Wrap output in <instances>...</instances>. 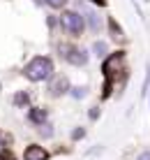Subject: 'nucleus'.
<instances>
[{
  "mask_svg": "<svg viewBox=\"0 0 150 160\" xmlns=\"http://www.w3.org/2000/svg\"><path fill=\"white\" fill-rule=\"evenodd\" d=\"M21 74L26 77L32 84H42V81H49L55 74V65L51 56H32L28 63L23 65Z\"/></svg>",
  "mask_w": 150,
  "mask_h": 160,
  "instance_id": "f257e3e1",
  "label": "nucleus"
},
{
  "mask_svg": "<svg viewBox=\"0 0 150 160\" xmlns=\"http://www.w3.org/2000/svg\"><path fill=\"white\" fill-rule=\"evenodd\" d=\"M42 2L46 5V7H51V9H65L69 0H42Z\"/></svg>",
  "mask_w": 150,
  "mask_h": 160,
  "instance_id": "ddd939ff",
  "label": "nucleus"
},
{
  "mask_svg": "<svg viewBox=\"0 0 150 160\" xmlns=\"http://www.w3.org/2000/svg\"><path fill=\"white\" fill-rule=\"evenodd\" d=\"M55 51H58V56L63 58L67 65H72V68H86L88 60H90L88 49L79 47V44H72V42H60V44H55Z\"/></svg>",
  "mask_w": 150,
  "mask_h": 160,
  "instance_id": "7ed1b4c3",
  "label": "nucleus"
},
{
  "mask_svg": "<svg viewBox=\"0 0 150 160\" xmlns=\"http://www.w3.org/2000/svg\"><path fill=\"white\" fill-rule=\"evenodd\" d=\"M136 160H150V151H141L136 156Z\"/></svg>",
  "mask_w": 150,
  "mask_h": 160,
  "instance_id": "6ab92c4d",
  "label": "nucleus"
},
{
  "mask_svg": "<svg viewBox=\"0 0 150 160\" xmlns=\"http://www.w3.org/2000/svg\"><path fill=\"white\" fill-rule=\"evenodd\" d=\"M49 158H51V153L40 144H28L23 151V160H49Z\"/></svg>",
  "mask_w": 150,
  "mask_h": 160,
  "instance_id": "0eeeda50",
  "label": "nucleus"
},
{
  "mask_svg": "<svg viewBox=\"0 0 150 160\" xmlns=\"http://www.w3.org/2000/svg\"><path fill=\"white\" fill-rule=\"evenodd\" d=\"M12 102H14V107H19V109H30V93L28 91H16Z\"/></svg>",
  "mask_w": 150,
  "mask_h": 160,
  "instance_id": "9d476101",
  "label": "nucleus"
},
{
  "mask_svg": "<svg viewBox=\"0 0 150 160\" xmlns=\"http://www.w3.org/2000/svg\"><path fill=\"white\" fill-rule=\"evenodd\" d=\"M26 118H28V123H30V125L40 128V125L49 123V109L46 107H30V109H28V114H26Z\"/></svg>",
  "mask_w": 150,
  "mask_h": 160,
  "instance_id": "423d86ee",
  "label": "nucleus"
},
{
  "mask_svg": "<svg viewBox=\"0 0 150 160\" xmlns=\"http://www.w3.org/2000/svg\"><path fill=\"white\" fill-rule=\"evenodd\" d=\"M76 9L83 14V19H86V30H90L92 35H99L104 28V21H102V16H99L97 9H92V7H86L83 2H76Z\"/></svg>",
  "mask_w": 150,
  "mask_h": 160,
  "instance_id": "39448f33",
  "label": "nucleus"
},
{
  "mask_svg": "<svg viewBox=\"0 0 150 160\" xmlns=\"http://www.w3.org/2000/svg\"><path fill=\"white\" fill-rule=\"evenodd\" d=\"M88 93H90V88H88V86H72L69 88V95L74 98V100H83Z\"/></svg>",
  "mask_w": 150,
  "mask_h": 160,
  "instance_id": "f8f14e48",
  "label": "nucleus"
},
{
  "mask_svg": "<svg viewBox=\"0 0 150 160\" xmlns=\"http://www.w3.org/2000/svg\"><path fill=\"white\" fill-rule=\"evenodd\" d=\"M69 79H67V74H60V72H55L51 79L46 81V95L49 98H53V100H58V98H63V95H69Z\"/></svg>",
  "mask_w": 150,
  "mask_h": 160,
  "instance_id": "20e7f679",
  "label": "nucleus"
},
{
  "mask_svg": "<svg viewBox=\"0 0 150 160\" xmlns=\"http://www.w3.org/2000/svg\"><path fill=\"white\" fill-rule=\"evenodd\" d=\"M0 160H16L14 156H12V151H9V148H2V158Z\"/></svg>",
  "mask_w": 150,
  "mask_h": 160,
  "instance_id": "a211bd4d",
  "label": "nucleus"
},
{
  "mask_svg": "<svg viewBox=\"0 0 150 160\" xmlns=\"http://www.w3.org/2000/svg\"><path fill=\"white\" fill-rule=\"evenodd\" d=\"M99 114H102V112H99V107H90V112H88V118H90V121H97Z\"/></svg>",
  "mask_w": 150,
  "mask_h": 160,
  "instance_id": "f3484780",
  "label": "nucleus"
},
{
  "mask_svg": "<svg viewBox=\"0 0 150 160\" xmlns=\"http://www.w3.org/2000/svg\"><path fill=\"white\" fill-rule=\"evenodd\" d=\"M58 28L72 40H79L86 32V19L79 9H63L58 16Z\"/></svg>",
  "mask_w": 150,
  "mask_h": 160,
  "instance_id": "f03ea898",
  "label": "nucleus"
},
{
  "mask_svg": "<svg viewBox=\"0 0 150 160\" xmlns=\"http://www.w3.org/2000/svg\"><path fill=\"white\" fill-rule=\"evenodd\" d=\"M90 51H92V56L99 58V60H104L109 56V42H104V40H95L92 42V47H90Z\"/></svg>",
  "mask_w": 150,
  "mask_h": 160,
  "instance_id": "1a4fd4ad",
  "label": "nucleus"
},
{
  "mask_svg": "<svg viewBox=\"0 0 150 160\" xmlns=\"http://www.w3.org/2000/svg\"><path fill=\"white\" fill-rule=\"evenodd\" d=\"M72 142H79V139H83V137H86V128H81V125H76L74 130H72Z\"/></svg>",
  "mask_w": 150,
  "mask_h": 160,
  "instance_id": "4468645a",
  "label": "nucleus"
},
{
  "mask_svg": "<svg viewBox=\"0 0 150 160\" xmlns=\"http://www.w3.org/2000/svg\"><path fill=\"white\" fill-rule=\"evenodd\" d=\"M106 28H109V35H111V40H113L115 44H123L127 37H125V30L120 28V23L113 19V16H109L106 19Z\"/></svg>",
  "mask_w": 150,
  "mask_h": 160,
  "instance_id": "6e6552de",
  "label": "nucleus"
},
{
  "mask_svg": "<svg viewBox=\"0 0 150 160\" xmlns=\"http://www.w3.org/2000/svg\"><path fill=\"white\" fill-rule=\"evenodd\" d=\"M9 144H12V137H9L7 132H2V130H0V146H2V148H7Z\"/></svg>",
  "mask_w": 150,
  "mask_h": 160,
  "instance_id": "2eb2a0df",
  "label": "nucleus"
},
{
  "mask_svg": "<svg viewBox=\"0 0 150 160\" xmlns=\"http://www.w3.org/2000/svg\"><path fill=\"white\" fill-rule=\"evenodd\" d=\"M146 2H148V0H146Z\"/></svg>",
  "mask_w": 150,
  "mask_h": 160,
  "instance_id": "412c9836",
  "label": "nucleus"
},
{
  "mask_svg": "<svg viewBox=\"0 0 150 160\" xmlns=\"http://www.w3.org/2000/svg\"><path fill=\"white\" fill-rule=\"evenodd\" d=\"M37 135L42 137V139H51V137L55 135V128H53V123H44L37 128Z\"/></svg>",
  "mask_w": 150,
  "mask_h": 160,
  "instance_id": "9b49d317",
  "label": "nucleus"
},
{
  "mask_svg": "<svg viewBox=\"0 0 150 160\" xmlns=\"http://www.w3.org/2000/svg\"><path fill=\"white\" fill-rule=\"evenodd\" d=\"M46 26H49V30H55V28H58V16L49 14L46 16Z\"/></svg>",
  "mask_w": 150,
  "mask_h": 160,
  "instance_id": "dca6fc26",
  "label": "nucleus"
},
{
  "mask_svg": "<svg viewBox=\"0 0 150 160\" xmlns=\"http://www.w3.org/2000/svg\"><path fill=\"white\" fill-rule=\"evenodd\" d=\"M90 2H95V5H99V7H104V5H106V0H90Z\"/></svg>",
  "mask_w": 150,
  "mask_h": 160,
  "instance_id": "aec40b11",
  "label": "nucleus"
}]
</instances>
